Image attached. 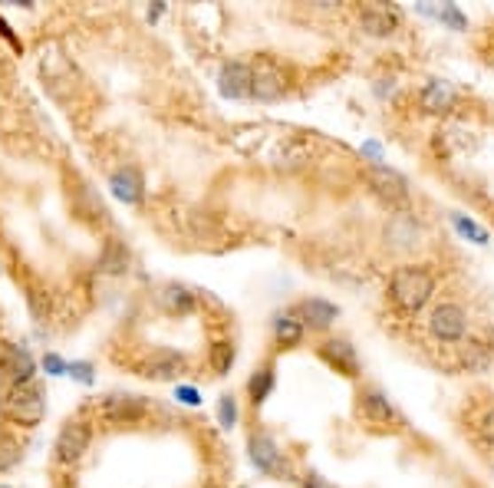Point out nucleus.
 Masks as SVG:
<instances>
[{"label": "nucleus", "instance_id": "1", "mask_svg": "<svg viewBox=\"0 0 494 488\" xmlns=\"http://www.w3.org/2000/svg\"><path fill=\"white\" fill-rule=\"evenodd\" d=\"M435 294V274L422 264H403L392 271L389 278V297L392 303L405 314H419Z\"/></svg>", "mask_w": 494, "mask_h": 488}, {"label": "nucleus", "instance_id": "2", "mask_svg": "<svg viewBox=\"0 0 494 488\" xmlns=\"http://www.w3.org/2000/svg\"><path fill=\"white\" fill-rule=\"evenodd\" d=\"M0 409L17 426H36L46 416L43 390L34 380L30 383H4L0 386Z\"/></svg>", "mask_w": 494, "mask_h": 488}, {"label": "nucleus", "instance_id": "3", "mask_svg": "<svg viewBox=\"0 0 494 488\" xmlns=\"http://www.w3.org/2000/svg\"><path fill=\"white\" fill-rule=\"evenodd\" d=\"M465 330H468V314H465L461 303L445 301L428 314V334L442 343H459L465 337Z\"/></svg>", "mask_w": 494, "mask_h": 488}, {"label": "nucleus", "instance_id": "4", "mask_svg": "<svg viewBox=\"0 0 494 488\" xmlns=\"http://www.w3.org/2000/svg\"><path fill=\"white\" fill-rule=\"evenodd\" d=\"M184 370H188V360H184L178 350H169V347L152 350L149 357L138 363V373H142L145 380H155V383H169V380H178Z\"/></svg>", "mask_w": 494, "mask_h": 488}, {"label": "nucleus", "instance_id": "5", "mask_svg": "<svg viewBox=\"0 0 494 488\" xmlns=\"http://www.w3.org/2000/svg\"><path fill=\"white\" fill-rule=\"evenodd\" d=\"M90 442H92L90 422H82V419H69L57 436V462H63V465L80 462L82 455H86V449H90Z\"/></svg>", "mask_w": 494, "mask_h": 488}, {"label": "nucleus", "instance_id": "6", "mask_svg": "<svg viewBox=\"0 0 494 488\" xmlns=\"http://www.w3.org/2000/svg\"><path fill=\"white\" fill-rule=\"evenodd\" d=\"M145 409H149V403H145L142 396L113 393V396H106L103 399L99 416H103L106 422H115V426H132V422H138V419L145 416Z\"/></svg>", "mask_w": 494, "mask_h": 488}, {"label": "nucleus", "instance_id": "7", "mask_svg": "<svg viewBox=\"0 0 494 488\" xmlns=\"http://www.w3.org/2000/svg\"><path fill=\"white\" fill-rule=\"evenodd\" d=\"M366 182H369V188L380 198H386L389 205H405V201H409V182H405L396 169H389V165H369Z\"/></svg>", "mask_w": 494, "mask_h": 488}, {"label": "nucleus", "instance_id": "8", "mask_svg": "<svg viewBox=\"0 0 494 488\" xmlns=\"http://www.w3.org/2000/svg\"><path fill=\"white\" fill-rule=\"evenodd\" d=\"M287 90V80H284V70L277 67L274 59H257L254 63V86H251V96L254 99H261V103H274L280 99Z\"/></svg>", "mask_w": 494, "mask_h": 488}, {"label": "nucleus", "instance_id": "9", "mask_svg": "<svg viewBox=\"0 0 494 488\" xmlns=\"http://www.w3.org/2000/svg\"><path fill=\"white\" fill-rule=\"evenodd\" d=\"M247 453H251V462L257 472H264V476H284V453L277 449V442L267 436V432H254L251 439H247Z\"/></svg>", "mask_w": 494, "mask_h": 488}, {"label": "nucleus", "instance_id": "10", "mask_svg": "<svg viewBox=\"0 0 494 488\" xmlns=\"http://www.w3.org/2000/svg\"><path fill=\"white\" fill-rule=\"evenodd\" d=\"M0 373H4V383H30L36 373V360L27 347L7 343L0 350Z\"/></svg>", "mask_w": 494, "mask_h": 488}, {"label": "nucleus", "instance_id": "11", "mask_svg": "<svg viewBox=\"0 0 494 488\" xmlns=\"http://www.w3.org/2000/svg\"><path fill=\"white\" fill-rule=\"evenodd\" d=\"M254 86V67L241 63V59H231L224 63L218 73V90L224 99H247Z\"/></svg>", "mask_w": 494, "mask_h": 488}, {"label": "nucleus", "instance_id": "12", "mask_svg": "<svg viewBox=\"0 0 494 488\" xmlns=\"http://www.w3.org/2000/svg\"><path fill=\"white\" fill-rule=\"evenodd\" d=\"M399 20H403V13L396 11V7H386V4H369L359 11V27L366 30L369 36H389L399 30Z\"/></svg>", "mask_w": 494, "mask_h": 488}, {"label": "nucleus", "instance_id": "13", "mask_svg": "<svg viewBox=\"0 0 494 488\" xmlns=\"http://www.w3.org/2000/svg\"><path fill=\"white\" fill-rule=\"evenodd\" d=\"M320 357L336 373H343V376H359V357H357V347L349 343V340H340V337H330L320 343Z\"/></svg>", "mask_w": 494, "mask_h": 488}, {"label": "nucleus", "instance_id": "14", "mask_svg": "<svg viewBox=\"0 0 494 488\" xmlns=\"http://www.w3.org/2000/svg\"><path fill=\"white\" fill-rule=\"evenodd\" d=\"M419 103H422V109H426L428 116H445V113L455 109L459 93H455V86H451V83L428 80L426 90H422V96H419Z\"/></svg>", "mask_w": 494, "mask_h": 488}, {"label": "nucleus", "instance_id": "15", "mask_svg": "<svg viewBox=\"0 0 494 488\" xmlns=\"http://www.w3.org/2000/svg\"><path fill=\"white\" fill-rule=\"evenodd\" d=\"M297 317L303 320V327H313V330H330L340 317V307L323 297H307V301L297 303Z\"/></svg>", "mask_w": 494, "mask_h": 488}, {"label": "nucleus", "instance_id": "16", "mask_svg": "<svg viewBox=\"0 0 494 488\" xmlns=\"http://www.w3.org/2000/svg\"><path fill=\"white\" fill-rule=\"evenodd\" d=\"M359 413L372 426H392V422H399V413L392 409L389 396H382L380 390H363V396H359Z\"/></svg>", "mask_w": 494, "mask_h": 488}, {"label": "nucleus", "instance_id": "17", "mask_svg": "<svg viewBox=\"0 0 494 488\" xmlns=\"http://www.w3.org/2000/svg\"><path fill=\"white\" fill-rule=\"evenodd\" d=\"M109 188H113V195L119 198V201H126V205H138L142 195H145V182H142L138 169H132V165L115 169V172L109 175Z\"/></svg>", "mask_w": 494, "mask_h": 488}, {"label": "nucleus", "instance_id": "18", "mask_svg": "<svg viewBox=\"0 0 494 488\" xmlns=\"http://www.w3.org/2000/svg\"><path fill=\"white\" fill-rule=\"evenodd\" d=\"M386 241L392 248H399V251L419 244V221L412 215H396V218H389V224H386Z\"/></svg>", "mask_w": 494, "mask_h": 488}, {"label": "nucleus", "instance_id": "19", "mask_svg": "<svg viewBox=\"0 0 494 488\" xmlns=\"http://www.w3.org/2000/svg\"><path fill=\"white\" fill-rule=\"evenodd\" d=\"M303 334H307V327L297 317V311H284V314L274 317V340L280 347H300Z\"/></svg>", "mask_w": 494, "mask_h": 488}, {"label": "nucleus", "instance_id": "20", "mask_svg": "<svg viewBox=\"0 0 494 488\" xmlns=\"http://www.w3.org/2000/svg\"><path fill=\"white\" fill-rule=\"evenodd\" d=\"M159 303L169 311V314H192L195 311V294L188 287H178V284H169L159 291Z\"/></svg>", "mask_w": 494, "mask_h": 488}, {"label": "nucleus", "instance_id": "21", "mask_svg": "<svg viewBox=\"0 0 494 488\" xmlns=\"http://www.w3.org/2000/svg\"><path fill=\"white\" fill-rule=\"evenodd\" d=\"M99 271L106 274H126L129 271V248L119 238H109L99 255Z\"/></svg>", "mask_w": 494, "mask_h": 488}, {"label": "nucleus", "instance_id": "22", "mask_svg": "<svg viewBox=\"0 0 494 488\" xmlns=\"http://www.w3.org/2000/svg\"><path fill=\"white\" fill-rule=\"evenodd\" d=\"M419 13H426V17H435L442 27H449L455 34L461 30H468V17L455 7V4H442V7H432V4H419Z\"/></svg>", "mask_w": 494, "mask_h": 488}, {"label": "nucleus", "instance_id": "23", "mask_svg": "<svg viewBox=\"0 0 494 488\" xmlns=\"http://www.w3.org/2000/svg\"><path fill=\"white\" fill-rule=\"evenodd\" d=\"M274 383H277V376H274V363H264L261 370H254V376L247 380V396H251V403L254 406H261L267 396L274 393Z\"/></svg>", "mask_w": 494, "mask_h": 488}, {"label": "nucleus", "instance_id": "24", "mask_svg": "<svg viewBox=\"0 0 494 488\" xmlns=\"http://www.w3.org/2000/svg\"><path fill=\"white\" fill-rule=\"evenodd\" d=\"M451 224H455V232L461 234V238H468L472 244H488V228L484 224H478L474 218H468V215H461V211H451Z\"/></svg>", "mask_w": 494, "mask_h": 488}, {"label": "nucleus", "instance_id": "25", "mask_svg": "<svg viewBox=\"0 0 494 488\" xmlns=\"http://www.w3.org/2000/svg\"><path fill=\"white\" fill-rule=\"evenodd\" d=\"M234 360H238V350H234V343H228V340L215 343V347H211V357H208L211 370L218 373V376H228L231 366H234Z\"/></svg>", "mask_w": 494, "mask_h": 488}, {"label": "nucleus", "instance_id": "26", "mask_svg": "<svg viewBox=\"0 0 494 488\" xmlns=\"http://www.w3.org/2000/svg\"><path fill=\"white\" fill-rule=\"evenodd\" d=\"M218 422L224 429H234V426H238V399L231 393H224L218 399Z\"/></svg>", "mask_w": 494, "mask_h": 488}, {"label": "nucleus", "instance_id": "27", "mask_svg": "<svg viewBox=\"0 0 494 488\" xmlns=\"http://www.w3.org/2000/svg\"><path fill=\"white\" fill-rule=\"evenodd\" d=\"M20 462V445L11 436H0V472H11Z\"/></svg>", "mask_w": 494, "mask_h": 488}, {"label": "nucleus", "instance_id": "28", "mask_svg": "<svg viewBox=\"0 0 494 488\" xmlns=\"http://www.w3.org/2000/svg\"><path fill=\"white\" fill-rule=\"evenodd\" d=\"M474 432H478L484 442H491L494 445V406H488L484 413L474 416Z\"/></svg>", "mask_w": 494, "mask_h": 488}, {"label": "nucleus", "instance_id": "29", "mask_svg": "<svg viewBox=\"0 0 494 488\" xmlns=\"http://www.w3.org/2000/svg\"><path fill=\"white\" fill-rule=\"evenodd\" d=\"M67 376H73V380H76V383H82V386H90L92 380H96V373H92L90 360H73V363H69Z\"/></svg>", "mask_w": 494, "mask_h": 488}, {"label": "nucleus", "instance_id": "30", "mask_svg": "<svg viewBox=\"0 0 494 488\" xmlns=\"http://www.w3.org/2000/svg\"><path fill=\"white\" fill-rule=\"evenodd\" d=\"M40 366H43L46 376H67L69 373V360H63L59 353H46L43 360H40Z\"/></svg>", "mask_w": 494, "mask_h": 488}, {"label": "nucleus", "instance_id": "31", "mask_svg": "<svg viewBox=\"0 0 494 488\" xmlns=\"http://www.w3.org/2000/svg\"><path fill=\"white\" fill-rule=\"evenodd\" d=\"M175 399L184 403V406H201V393L195 386H175Z\"/></svg>", "mask_w": 494, "mask_h": 488}, {"label": "nucleus", "instance_id": "32", "mask_svg": "<svg viewBox=\"0 0 494 488\" xmlns=\"http://www.w3.org/2000/svg\"><path fill=\"white\" fill-rule=\"evenodd\" d=\"M363 155H366L372 165H380L382 162V146L380 142H363Z\"/></svg>", "mask_w": 494, "mask_h": 488}, {"label": "nucleus", "instance_id": "33", "mask_svg": "<svg viewBox=\"0 0 494 488\" xmlns=\"http://www.w3.org/2000/svg\"><path fill=\"white\" fill-rule=\"evenodd\" d=\"M0 36H4V40H7V43H11L13 50H23L20 36L13 34V30H11V24H7V20H4V17H0Z\"/></svg>", "mask_w": 494, "mask_h": 488}, {"label": "nucleus", "instance_id": "34", "mask_svg": "<svg viewBox=\"0 0 494 488\" xmlns=\"http://www.w3.org/2000/svg\"><path fill=\"white\" fill-rule=\"evenodd\" d=\"M303 488H333L326 478H320V476H307L303 478Z\"/></svg>", "mask_w": 494, "mask_h": 488}, {"label": "nucleus", "instance_id": "35", "mask_svg": "<svg viewBox=\"0 0 494 488\" xmlns=\"http://www.w3.org/2000/svg\"><path fill=\"white\" fill-rule=\"evenodd\" d=\"M165 11V4H155V7H152L149 11V20H159V13Z\"/></svg>", "mask_w": 494, "mask_h": 488}, {"label": "nucleus", "instance_id": "36", "mask_svg": "<svg viewBox=\"0 0 494 488\" xmlns=\"http://www.w3.org/2000/svg\"><path fill=\"white\" fill-rule=\"evenodd\" d=\"M491 70H494V57H491Z\"/></svg>", "mask_w": 494, "mask_h": 488}, {"label": "nucleus", "instance_id": "37", "mask_svg": "<svg viewBox=\"0 0 494 488\" xmlns=\"http://www.w3.org/2000/svg\"><path fill=\"white\" fill-rule=\"evenodd\" d=\"M0 488H11V485H0Z\"/></svg>", "mask_w": 494, "mask_h": 488}]
</instances>
